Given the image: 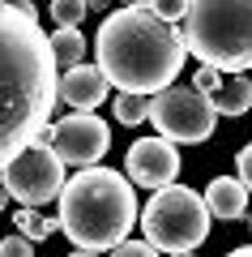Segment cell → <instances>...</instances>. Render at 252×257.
<instances>
[{"mask_svg":"<svg viewBox=\"0 0 252 257\" xmlns=\"http://www.w3.org/2000/svg\"><path fill=\"white\" fill-rule=\"evenodd\" d=\"M111 257H158V248L150 244V240H120L116 248H111Z\"/></svg>","mask_w":252,"mask_h":257,"instance_id":"cell-18","label":"cell"},{"mask_svg":"<svg viewBox=\"0 0 252 257\" xmlns=\"http://www.w3.org/2000/svg\"><path fill=\"white\" fill-rule=\"evenodd\" d=\"M60 99V64L39 18L0 0V167L35 142Z\"/></svg>","mask_w":252,"mask_h":257,"instance_id":"cell-1","label":"cell"},{"mask_svg":"<svg viewBox=\"0 0 252 257\" xmlns=\"http://www.w3.org/2000/svg\"><path fill=\"white\" fill-rule=\"evenodd\" d=\"M86 13H90L86 0H52V22H60V26H77Z\"/></svg>","mask_w":252,"mask_h":257,"instance_id":"cell-16","label":"cell"},{"mask_svg":"<svg viewBox=\"0 0 252 257\" xmlns=\"http://www.w3.org/2000/svg\"><path fill=\"white\" fill-rule=\"evenodd\" d=\"M158 138L167 142H184V146H201L214 133L218 111L209 107L205 90H192V86H162L150 94V111H145Z\"/></svg>","mask_w":252,"mask_h":257,"instance_id":"cell-6","label":"cell"},{"mask_svg":"<svg viewBox=\"0 0 252 257\" xmlns=\"http://www.w3.org/2000/svg\"><path fill=\"white\" fill-rule=\"evenodd\" d=\"M145 5H150L162 22H180L184 13H188V0H145Z\"/></svg>","mask_w":252,"mask_h":257,"instance_id":"cell-19","label":"cell"},{"mask_svg":"<svg viewBox=\"0 0 252 257\" xmlns=\"http://www.w3.org/2000/svg\"><path fill=\"white\" fill-rule=\"evenodd\" d=\"M69 257H99V253H90V248H77V253H69Z\"/></svg>","mask_w":252,"mask_h":257,"instance_id":"cell-25","label":"cell"},{"mask_svg":"<svg viewBox=\"0 0 252 257\" xmlns=\"http://www.w3.org/2000/svg\"><path fill=\"white\" fill-rule=\"evenodd\" d=\"M107 90H111V82L107 77H103V69L99 64H69V69H64L60 73V99L69 103V107H77V111H94L99 107L103 99H107Z\"/></svg>","mask_w":252,"mask_h":257,"instance_id":"cell-10","label":"cell"},{"mask_svg":"<svg viewBox=\"0 0 252 257\" xmlns=\"http://www.w3.org/2000/svg\"><path fill=\"white\" fill-rule=\"evenodd\" d=\"M226 257H252V244H243V248H231Z\"/></svg>","mask_w":252,"mask_h":257,"instance_id":"cell-23","label":"cell"},{"mask_svg":"<svg viewBox=\"0 0 252 257\" xmlns=\"http://www.w3.org/2000/svg\"><path fill=\"white\" fill-rule=\"evenodd\" d=\"M13 227H18L26 240H47V236L56 231V219H43L35 206H18V214H13Z\"/></svg>","mask_w":252,"mask_h":257,"instance_id":"cell-14","label":"cell"},{"mask_svg":"<svg viewBox=\"0 0 252 257\" xmlns=\"http://www.w3.org/2000/svg\"><path fill=\"white\" fill-rule=\"evenodd\" d=\"M124 5H145V0H124Z\"/></svg>","mask_w":252,"mask_h":257,"instance_id":"cell-26","label":"cell"},{"mask_svg":"<svg viewBox=\"0 0 252 257\" xmlns=\"http://www.w3.org/2000/svg\"><path fill=\"white\" fill-rule=\"evenodd\" d=\"M205 206L214 219H243L248 214V189H243V180H231V176H218V180H209L205 189Z\"/></svg>","mask_w":252,"mask_h":257,"instance_id":"cell-11","label":"cell"},{"mask_svg":"<svg viewBox=\"0 0 252 257\" xmlns=\"http://www.w3.org/2000/svg\"><path fill=\"white\" fill-rule=\"evenodd\" d=\"M0 184H5V193H9L13 202H22V206H47V202H56L60 189H64V163L43 142V133H39L35 142H26L9 163L0 167Z\"/></svg>","mask_w":252,"mask_h":257,"instance_id":"cell-7","label":"cell"},{"mask_svg":"<svg viewBox=\"0 0 252 257\" xmlns=\"http://www.w3.org/2000/svg\"><path fill=\"white\" fill-rule=\"evenodd\" d=\"M111 111H116V120H120V124H141V120H145V111H150V94L124 90V94H116Z\"/></svg>","mask_w":252,"mask_h":257,"instance_id":"cell-15","label":"cell"},{"mask_svg":"<svg viewBox=\"0 0 252 257\" xmlns=\"http://www.w3.org/2000/svg\"><path fill=\"white\" fill-rule=\"evenodd\" d=\"M235 167H239V180H243V189L252 193V142L239 150V155H235Z\"/></svg>","mask_w":252,"mask_h":257,"instance_id":"cell-21","label":"cell"},{"mask_svg":"<svg viewBox=\"0 0 252 257\" xmlns=\"http://www.w3.org/2000/svg\"><path fill=\"white\" fill-rule=\"evenodd\" d=\"M209 107L218 116H243L252 107V82L243 73H222V82L209 90Z\"/></svg>","mask_w":252,"mask_h":257,"instance_id":"cell-12","label":"cell"},{"mask_svg":"<svg viewBox=\"0 0 252 257\" xmlns=\"http://www.w3.org/2000/svg\"><path fill=\"white\" fill-rule=\"evenodd\" d=\"M180 22L184 47L201 64H214L222 73L252 69V0H188Z\"/></svg>","mask_w":252,"mask_h":257,"instance_id":"cell-4","label":"cell"},{"mask_svg":"<svg viewBox=\"0 0 252 257\" xmlns=\"http://www.w3.org/2000/svg\"><path fill=\"white\" fill-rule=\"evenodd\" d=\"M13 202V197H9V193H5V184H0V210H5V206H9Z\"/></svg>","mask_w":252,"mask_h":257,"instance_id":"cell-24","label":"cell"},{"mask_svg":"<svg viewBox=\"0 0 252 257\" xmlns=\"http://www.w3.org/2000/svg\"><path fill=\"white\" fill-rule=\"evenodd\" d=\"M52 39V52H56V64H77L81 56H86V39H81V30L77 26H60L56 35H47Z\"/></svg>","mask_w":252,"mask_h":257,"instance_id":"cell-13","label":"cell"},{"mask_svg":"<svg viewBox=\"0 0 252 257\" xmlns=\"http://www.w3.org/2000/svg\"><path fill=\"white\" fill-rule=\"evenodd\" d=\"M128 180L141 189H162L180 176V150L167 138H141L128 146Z\"/></svg>","mask_w":252,"mask_h":257,"instance_id":"cell-9","label":"cell"},{"mask_svg":"<svg viewBox=\"0 0 252 257\" xmlns=\"http://www.w3.org/2000/svg\"><path fill=\"white\" fill-rule=\"evenodd\" d=\"M94 52H99V69L111 86L154 94L180 77L188 47H184L180 30L162 22L150 5H124L99 26Z\"/></svg>","mask_w":252,"mask_h":257,"instance_id":"cell-2","label":"cell"},{"mask_svg":"<svg viewBox=\"0 0 252 257\" xmlns=\"http://www.w3.org/2000/svg\"><path fill=\"white\" fill-rule=\"evenodd\" d=\"M141 231L154 248L162 253H192L205 244L209 236V206L201 193H192L188 184H162L154 189V197L145 202V210L137 214Z\"/></svg>","mask_w":252,"mask_h":257,"instance_id":"cell-5","label":"cell"},{"mask_svg":"<svg viewBox=\"0 0 252 257\" xmlns=\"http://www.w3.org/2000/svg\"><path fill=\"white\" fill-rule=\"evenodd\" d=\"M116 0H86V9H94V13H103V9H111Z\"/></svg>","mask_w":252,"mask_h":257,"instance_id":"cell-22","label":"cell"},{"mask_svg":"<svg viewBox=\"0 0 252 257\" xmlns=\"http://www.w3.org/2000/svg\"><path fill=\"white\" fill-rule=\"evenodd\" d=\"M175 257H192V253H175Z\"/></svg>","mask_w":252,"mask_h":257,"instance_id":"cell-27","label":"cell"},{"mask_svg":"<svg viewBox=\"0 0 252 257\" xmlns=\"http://www.w3.org/2000/svg\"><path fill=\"white\" fill-rule=\"evenodd\" d=\"M248 223H252V214H248Z\"/></svg>","mask_w":252,"mask_h":257,"instance_id":"cell-28","label":"cell"},{"mask_svg":"<svg viewBox=\"0 0 252 257\" xmlns=\"http://www.w3.org/2000/svg\"><path fill=\"white\" fill-rule=\"evenodd\" d=\"M56 202H60V231L77 248H90V253L116 248L137 223L133 180H124V172H111L99 163L81 167L73 180H64Z\"/></svg>","mask_w":252,"mask_h":257,"instance_id":"cell-3","label":"cell"},{"mask_svg":"<svg viewBox=\"0 0 252 257\" xmlns=\"http://www.w3.org/2000/svg\"><path fill=\"white\" fill-rule=\"evenodd\" d=\"M0 257H35V240H26L22 231L0 240Z\"/></svg>","mask_w":252,"mask_h":257,"instance_id":"cell-17","label":"cell"},{"mask_svg":"<svg viewBox=\"0 0 252 257\" xmlns=\"http://www.w3.org/2000/svg\"><path fill=\"white\" fill-rule=\"evenodd\" d=\"M47 146L60 155L64 167H94L111 150V128L103 124L94 111H73V116L56 120L47 128Z\"/></svg>","mask_w":252,"mask_h":257,"instance_id":"cell-8","label":"cell"},{"mask_svg":"<svg viewBox=\"0 0 252 257\" xmlns=\"http://www.w3.org/2000/svg\"><path fill=\"white\" fill-rule=\"evenodd\" d=\"M218 82H222V69H214V64H201L197 77H192V90H205V94H209Z\"/></svg>","mask_w":252,"mask_h":257,"instance_id":"cell-20","label":"cell"}]
</instances>
